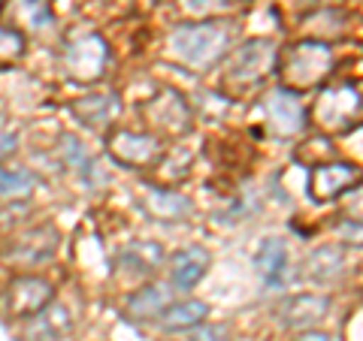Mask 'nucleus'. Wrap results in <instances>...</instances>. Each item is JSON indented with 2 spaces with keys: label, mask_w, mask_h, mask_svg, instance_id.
Here are the masks:
<instances>
[{
  "label": "nucleus",
  "mask_w": 363,
  "mask_h": 341,
  "mask_svg": "<svg viewBox=\"0 0 363 341\" xmlns=\"http://www.w3.org/2000/svg\"><path fill=\"white\" fill-rule=\"evenodd\" d=\"M233 30L221 21H194V25H179L169 33V52L188 70H212L227 49H230Z\"/></svg>",
  "instance_id": "nucleus-1"
},
{
  "label": "nucleus",
  "mask_w": 363,
  "mask_h": 341,
  "mask_svg": "<svg viewBox=\"0 0 363 341\" xmlns=\"http://www.w3.org/2000/svg\"><path fill=\"white\" fill-rule=\"evenodd\" d=\"M279 45L272 40H248L236 49L224 67V91L233 100H245L276 73Z\"/></svg>",
  "instance_id": "nucleus-2"
},
{
  "label": "nucleus",
  "mask_w": 363,
  "mask_h": 341,
  "mask_svg": "<svg viewBox=\"0 0 363 341\" xmlns=\"http://www.w3.org/2000/svg\"><path fill=\"white\" fill-rule=\"evenodd\" d=\"M333 70V52L327 42L318 40H303L288 45L285 52H279L276 76L281 79V88L300 91V88H315L321 85Z\"/></svg>",
  "instance_id": "nucleus-3"
},
{
  "label": "nucleus",
  "mask_w": 363,
  "mask_h": 341,
  "mask_svg": "<svg viewBox=\"0 0 363 341\" xmlns=\"http://www.w3.org/2000/svg\"><path fill=\"white\" fill-rule=\"evenodd\" d=\"M106 64H109V45L97 33H82V37L67 42L64 49V70L73 82L82 85L97 82L106 73Z\"/></svg>",
  "instance_id": "nucleus-4"
},
{
  "label": "nucleus",
  "mask_w": 363,
  "mask_h": 341,
  "mask_svg": "<svg viewBox=\"0 0 363 341\" xmlns=\"http://www.w3.org/2000/svg\"><path fill=\"white\" fill-rule=\"evenodd\" d=\"M106 149L121 166H130V169H152L161 163V142H157V136H149V133L116 130L109 133Z\"/></svg>",
  "instance_id": "nucleus-5"
},
{
  "label": "nucleus",
  "mask_w": 363,
  "mask_h": 341,
  "mask_svg": "<svg viewBox=\"0 0 363 341\" xmlns=\"http://www.w3.org/2000/svg\"><path fill=\"white\" fill-rule=\"evenodd\" d=\"M55 287L40 275H18L13 278V284L6 287V311L9 317H37L52 305Z\"/></svg>",
  "instance_id": "nucleus-6"
},
{
  "label": "nucleus",
  "mask_w": 363,
  "mask_h": 341,
  "mask_svg": "<svg viewBox=\"0 0 363 341\" xmlns=\"http://www.w3.org/2000/svg\"><path fill=\"white\" fill-rule=\"evenodd\" d=\"M363 175L354 163H345V161H333V163H318L312 169L309 181H306V190L315 202H327V200H336L342 197L345 190H351L357 185Z\"/></svg>",
  "instance_id": "nucleus-7"
},
{
  "label": "nucleus",
  "mask_w": 363,
  "mask_h": 341,
  "mask_svg": "<svg viewBox=\"0 0 363 341\" xmlns=\"http://www.w3.org/2000/svg\"><path fill=\"white\" fill-rule=\"evenodd\" d=\"M264 112H267V124L272 127V133H279L281 139H291V136L303 133L306 127V109H303V100L297 91H288L279 85L267 97Z\"/></svg>",
  "instance_id": "nucleus-8"
},
{
  "label": "nucleus",
  "mask_w": 363,
  "mask_h": 341,
  "mask_svg": "<svg viewBox=\"0 0 363 341\" xmlns=\"http://www.w3.org/2000/svg\"><path fill=\"white\" fill-rule=\"evenodd\" d=\"M145 118L149 124H155L161 133H169V136H182L191 130V109L185 103V97L176 94V91H161L157 97H152L145 103Z\"/></svg>",
  "instance_id": "nucleus-9"
},
{
  "label": "nucleus",
  "mask_w": 363,
  "mask_h": 341,
  "mask_svg": "<svg viewBox=\"0 0 363 341\" xmlns=\"http://www.w3.org/2000/svg\"><path fill=\"white\" fill-rule=\"evenodd\" d=\"M55 248H58V233L52 226H30L9 242L6 257L18 266H40L55 254Z\"/></svg>",
  "instance_id": "nucleus-10"
},
{
  "label": "nucleus",
  "mask_w": 363,
  "mask_h": 341,
  "mask_svg": "<svg viewBox=\"0 0 363 341\" xmlns=\"http://www.w3.org/2000/svg\"><path fill=\"white\" fill-rule=\"evenodd\" d=\"M327 308H330V299L327 296L300 293V296H291L279 305V320L291 329H312L327 317Z\"/></svg>",
  "instance_id": "nucleus-11"
},
{
  "label": "nucleus",
  "mask_w": 363,
  "mask_h": 341,
  "mask_svg": "<svg viewBox=\"0 0 363 341\" xmlns=\"http://www.w3.org/2000/svg\"><path fill=\"white\" fill-rule=\"evenodd\" d=\"M255 272L264 281V287L276 290L288 278V248L281 238H264L255 254Z\"/></svg>",
  "instance_id": "nucleus-12"
},
{
  "label": "nucleus",
  "mask_w": 363,
  "mask_h": 341,
  "mask_svg": "<svg viewBox=\"0 0 363 341\" xmlns=\"http://www.w3.org/2000/svg\"><path fill=\"white\" fill-rule=\"evenodd\" d=\"M70 109L88 127H109V124H116L121 115V100H118V94H112V91L109 94H88V97H79Z\"/></svg>",
  "instance_id": "nucleus-13"
},
{
  "label": "nucleus",
  "mask_w": 363,
  "mask_h": 341,
  "mask_svg": "<svg viewBox=\"0 0 363 341\" xmlns=\"http://www.w3.org/2000/svg\"><path fill=\"white\" fill-rule=\"evenodd\" d=\"M169 305H173V293L167 284H149V287L136 290L133 296L124 302V311L130 314V320H157Z\"/></svg>",
  "instance_id": "nucleus-14"
},
{
  "label": "nucleus",
  "mask_w": 363,
  "mask_h": 341,
  "mask_svg": "<svg viewBox=\"0 0 363 341\" xmlns=\"http://www.w3.org/2000/svg\"><path fill=\"white\" fill-rule=\"evenodd\" d=\"M206 269H209V254L203 251V248L191 245L173 257V263H169V281H173V287H179V290H191L206 275Z\"/></svg>",
  "instance_id": "nucleus-15"
},
{
  "label": "nucleus",
  "mask_w": 363,
  "mask_h": 341,
  "mask_svg": "<svg viewBox=\"0 0 363 341\" xmlns=\"http://www.w3.org/2000/svg\"><path fill=\"white\" fill-rule=\"evenodd\" d=\"M360 109V97L357 91H351L348 85H339V88H330L327 94L321 97L318 103V115H321V124H333V127H345L348 118L354 115Z\"/></svg>",
  "instance_id": "nucleus-16"
},
{
  "label": "nucleus",
  "mask_w": 363,
  "mask_h": 341,
  "mask_svg": "<svg viewBox=\"0 0 363 341\" xmlns=\"http://www.w3.org/2000/svg\"><path fill=\"white\" fill-rule=\"evenodd\" d=\"M209 317V305L197 302V299H185V302H173L169 308L157 317L164 333H188V329H197L203 320Z\"/></svg>",
  "instance_id": "nucleus-17"
},
{
  "label": "nucleus",
  "mask_w": 363,
  "mask_h": 341,
  "mask_svg": "<svg viewBox=\"0 0 363 341\" xmlns=\"http://www.w3.org/2000/svg\"><path fill=\"white\" fill-rule=\"evenodd\" d=\"M161 260H164L161 245H155V242H133V245H128L121 251L118 266L128 272V275H152V272L161 266Z\"/></svg>",
  "instance_id": "nucleus-18"
},
{
  "label": "nucleus",
  "mask_w": 363,
  "mask_h": 341,
  "mask_svg": "<svg viewBox=\"0 0 363 341\" xmlns=\"http://www.w3.org/2000/svg\"><path fill=\"white\" fill-rule=\"evenodd\" d=\"M143 206L157 221H182L191 212V202L185 197H179V193H169V190H155V187L145 190Z\"/></svg>",
  "instance_id": "nucleus-19"
},
{
  "label": "nucleus",
  "mask_w": 363,
  "mask_h": 341,
  "mask_svg": "<svg viewBox=\"0 0 363 341\" xmlns=\"http://www.w3.org/2000/svg\"><path fill=\"white\" fill-rule=\"evenodd\" d=\"M58 145H61V157H64V163L70 166L76 175H82L85 181H97V178H100V175H97V173H100L97 163L91 161V154L82 149V142H79L73 133H64Z\"/></svg>",
  "instance_id": "nucleus-20"
},
{
  "label": "nucleus",
  "mask_w": 363,
  "mask_h": 341,
  "mask_svg": "<svg viewBox=\"0 0 363 341\" xmlns=\"http://www.w3.org/2000/svg\"><path fill=\"white\" fill-rule=\"evenodd\" d=\"M37 187V175L28 169H9L0 166V200H28Z\"/></svg>",
  "instance_id": "nucleus-21"
},
{
  "label": "nucleus",
  "mask_w": 363,
  "mask_h": 341,
  "mask_svg": "<svg viewBox=\"0 0 363 341\" xmlns=\"http://www.w3.org/2000/svg\"><path fill=\"white\" fill-rule=\"evenodd\" d=\"M339 275H342V251H336V248H318L309 257V278L321 284H333Z\"/></svg>",
  "instance_id": "nucleus-22"
},
{
  "label": "nucleus",
  "mask_w": 363,
  "mask_h": 341,
  "mask_svg": "<svg viewBox=\"0 0 363 341\" xmlns=\"http://www.w3.org/2000/svg\"><path fill=\"white\" fill-rule=\"evenodd\" d=\"M25 58V37L16 28H0V67H13Z\"/></svg>",
  "instance_id": "nucleus-23"
},
{
  "label": "nucleus",
  "mask_w": 363,
  "mask_h": 341,
  "mask_svg": "<svg viewBox=\"0 0 363 341\" xmlns=\"http://www.w3.org/2000/svg\"><path fill=\"white\" fill-rule=\"evenodd\" d=\"M182 13L185 16H194V18H206L215 16V13H224V9H230V0H179Z\"/></svg>",
  "instance_id": "nucleus-24"
},
{
  "label": "nucleus",
  "mask_w": 363,
  "mask_h": 341,
  "mask_svg": "<svg viewBox=\"0 0 363 341\" xmlns=\"http://www.w3.org/2000/svg\"><path fill=\"white\" fill-rule=\"evenodd\" d=\"M21 18H25L30 28H49L52 9L45 0H21Z\"/></svg>",
  "instance_id": "nucleus-25"
},
{
  "label": "nucleus",
  "mask_w": 363,
  "mask_h": 341,
  "mask_svg": "<svg viewBox=\"0 0 363 341\" xmlns=\"http://www.w3.org/2000/svg\"><path fill=\"white\" fill-rule=\"evenodd\" d=\"M342 197H345V221L363 224V178L351 190H345Z\"/></svg>",
  "instance_id": "nucleus-26"
},
{
  "label": "nucleus",
  "mask_w": 363,
  "mask_h": 341,
  "mask_svg": "<svg viewBox=\"0 0 363 341\" xmlns=\"http://www.w3.org/2000/svg\"><path fill=\"white\" fill-rule=\"evenodd\" d=\"M191 341H230V335H227L224 326H206V329L197 326V333H194Z\"/></svg>",
  "instance_id": "nucleus-27"
},
{
  "label": "nucleus",
  "mask_w": 363,
  "mask_h": 341,
  "mask_svg": "<svg viewBox=\"0 0 363 341\" xmlns=\"http://www.w3.org/2000/svg\"><path fill=\"white\" fill-rule=\"evenodd\" d=\"M300 341H330V335H324V333H303Z\"/></svg>",
  "instance_id": "nucleus-28"
},
{
  "label": "nucleus",
  "mask_w": 363,
  "mask_h": 341,
  "mask_svg": "<svg viewBox=\"0 0 363 341\" xmlns=\"http://www.w3.org/2000/svg\"><path fill=\"white\" fill-rule=\"evenodd\" d=\"M0 9H4V0H0Z\"/></svg>",
  "instance_id": "nucleus-29"
},
{
  "label": "nucleus",
  "mask_w": 363,
  "mask_h": 341,
  "mask_svg": "<svg viewBox=\"0 0 363 341\" xmlns=\"http://www.w3.org/2000/svg\"><path fill=\"white\" fill-rule=\"evenodd\" d=\"M312 4H318V0H312Z\"/></svg>",
  "instance_id": "nucleus-30"
}]
</instances>
